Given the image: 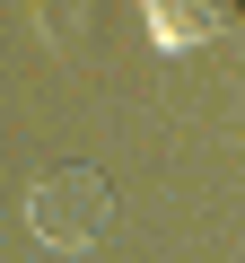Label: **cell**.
<instances>
[{"instance_id": "obj_1", "label": "cell", "mask_w": 245, "mask_h": 263, "mask_svg": "<svg viewBox=\"0 0 245 263\" xmlns=\"http://www.w3.org/2000/svg\"><path fill=\"white\" fill-rule=\"evenodd\" d=\"M105 219H114V184H105V167H53V176L27 193V228H35L53 254L96 246Z\"/></svg>"}, {"instance_id": "obj_2", "label": "cell", "mask_w": 245, "mask_h": 263, "mask_svg": "<svg viewBox=\"0 0 245 263\" xmlns=\"http://www.w3.org/2000/svg\"><path fill=\"white\" fill-rule=\"evenodd\" d=\"M140 9H149V35L167 53H193V44H210L245 18V0H140Z\"/></svg>"}]
</instances>
